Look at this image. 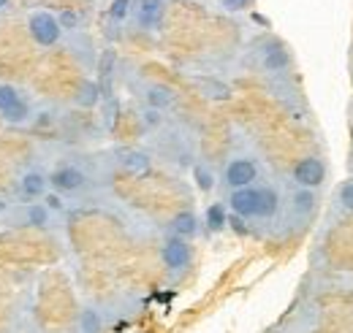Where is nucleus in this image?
I'll use <instances>...</instances> for the list:
<instances>
[{"mask_svg":"<svg viewBox=\"0 0 353 333\" xmlns=\"http://www.w3.org/2000/svg\"><path fill=\"white\" fill-rule=\"evenodd\" d=\"M131 11H133L131 0H112V6H109V17L114 22H125L131 17Z\"/></svg>","mask_w":353,"mask_h":333,"instance_id":"412c9836","label":"nucleus"},{"mask_svg":"<svg viewBox=\"0 0 353 333\" xmlns=\"http://www.w3.org/2000/svg\"><path fill=\"white\" fill-rule=\"evenodd\" d=\"M199 230H201V222H199V217H196L193 211H176L174 217L169 219V233H172L174 239L190 241V239L199 236Z\"/></svg>","mask_w":353,"mask_h":333,"instance_id":"9b49d317","label":"nucleus"},{"mask_svg":"<svg viewBox=\"0 0 353 333\" xmlns=\"http://www.w3.org/2000/svg\"><path fill=\"white\" fill-rule=\"evenodd\" d=\"M120 166L125 168L128 173L141 176V173H147V171H150L152 160H150V155H147V152H141V149H125V152H120Z\"/></svg>","mask_w":353,"mask_h":333,"instance_id":"2eb2a0df","label":"nucleus"},{"mask_svg":"<svg viewBox=\"0 0 353 333\" xmlns=\"http://www.w3.org/2000/svg\"><path fill=\"white\" fill-rule=\"evenodd\" d=\"M44 206L49 208V211H54V214H60L63 211V198L60 195H44Z\"/></svg>","mask_w":353,"mask_h":333,"instance_id":"a878e982","label":"nucleus"},{"mask_svg":"<svg viewBox=\"0 0 353 333\" xmlns=\"http://www.w3.org/2000/svg\"><path fill=\"white\" fill-rule=\"evenodd\" d=\"M193 179H196V184H199V190L201 193H210L212 187H215V173L210 171L207 166H193Z\"/></svg>","mask_w":353,"mask_h":333,"instance_id":"6ab92c4d","label":"nucleus"},{"mask_svg":"<svg viewBox=\"0 0 353 333\" xmlns=\"http://www.w3.org/2000/svg\"><path fill=\"white\" fill-rule=\"evenodd\" d=\"M228 211L239 219H259V204H261V184L239 187L228 193Z\"/></svg>","mask_w":353,"mask_h":333,"instance_id":"7ed1b4c3","label":"nucleus"},{"mask_svg":"<svg viewBox=\"0 0 353 333\" xmlns=\"http://www.w3.org/2000/svg\"><path fill=\"white\" fill-rule=\"evenodd\" d=\"M22 98V92L14 87V84H0V111L8 109L11 103H17Z\"/></svg>","mask_w":353,"mask_h":333,"instance_id":"5701e85b","label":"nucleus"},{"mask_svg":"<svg viewBox=\"0 0 353 333\" xmlns=\"http://www.w3.org/2000/svg\"><path fill=\"white\" fill-rule=\"evenodd\" d=\"M261 176V166L253 155H236L223 166V184L228 190H239V187H250L256 184Z\"/></svg>","mask_w":353,"mask_h":333,"instance_id":"f257e3e1","label":"nucleus"},{"mask_svg":"<svg viewBox=\"0 0 353 333\" xmlns=\"http://www.w3.org/2000/svg\"><path fill=\"white\" fill-rule=\"evenodd\" d=\"M161 122H163V114H161L158 109H150V106H147V109L141 111V125L144 127H158Z\"/></svg>","mask_w":353,"mask_h":333,"instance_id":"393cba45","label":"nucleus"},{"mask_svg":"<svg viewBox=\"0 0 353 333\" xmlns=\"http://www.w3.org/2000/svg\"><path fill=\"white\" fill-rule=\"evenodd\" d=\"M163 8H166L163 0H139L131 14L136 17V25L141 30H152V28H158V22L163 17Z\"/></svg>","mask_w":353,"mask_h":333,"instance_id":"9d476101","label":"nucleus"},{"mask_svg":"<svg viewBox=\"0 0 353 333\" xmlns=\"http://www.w3.org/2000/svg\"><path fill=\"white\" fill-rule=\"evenodd\" d=\"M22 225L36 228V230H46V228H52V211L44 204L30 201V204H25V208H22Z\"/></svg>","mask_w":353,"mask_h":333,"instance_id":"ddd939ff","label":"nucleus"},{"mask_svg":"<svg viewBox=\"0 0 353 333\" xmlns=\"http://www.w3.org/2000/svg\"><path fill=\"white\" fill-rule=\"evenodd\" d=\"M46 190H49V176H46L44 171H39V168L22 171V176H19V195H22L25 201H39V198H44Z\"/></svg>","mask_w":353,"mask_h":333,"instance_id":"0eeeda50","label":"nucleus"},{"mask_svg":"<svg viewBox=\"0 0 353 333\" xmlns=\"http://www.w3.org/2000/svg\"><path fill=\"white\" fill-rule=\"evenodd\" d=\"M161 263H163V268H166L169 274H182V271H188L190 263H193V247H190V241L169 236V239L163 241V247H161Z\"/></svg>","mask_w":353,"mask_h":333,"instance_id":"20e7f679","label":"nucleus"},{"mask_svg":"<svg viewBox=\"0 0 353 333\" xmlns=\"http://www.w3.org/2000/svg\"><path fill=\"white\" fill-rule=\"evenodd\" d=\"M291 179L296 182V187H305V190H318L323 182H326V163L315 155H307L302 160H296L291 168Z\"/></svg>","mask_w":353,"mask_h":333,"instance_id":"39448f33","label":"nucleus"},{"mask_svg":"<svg viewBox=\"0 0 353 333\" xmlns=\"http://www.w3.org/2000/svg\"><path fill=\"white\" fill-rule=\"evenodd\" d=\"M6 211H8V201H3V198H0V214H6Z\"/></svg>","mask_w":353,"mask_h":333,"instance_id":"cd10ccee","label":"nucleus"},{"mask_svg":"<svg viewBox=\"0 0 353 333\" xmlns=\"http://www.w3.org/2000/svg\"><path fill=\"white\" fill-rule=\"evenodd\" d=\"M228 225V211L223 204H212V206L207 208V228L210 230H223Z\"/></svg>","mask_w":353,"mask_h":333,"instance_id":"a211bd4d","label":"nucleus"},{"mask_svg":"<svg viewBox=\"0 0 353 333\" xmlns=\"http://www.w3.org/2000/svg\"><path fill=\"white\" fill-rule=\"evenodd\" d=\"M337 206L343 208L345 214H353V179L340 184V190H337Z\"/></svg>","mask_w":353,"mask_h":333,"instance_id":"aec40b11","label":"nucleus"},{"mask_svg":"<svg viewBox=\"0 0 353 333\" xmlns=\"http://www.w3.org/2000/svg\"><path fill=\"white\" fill-rule=\"evenodd\" d=\"M28 30H30V39L39 43L41 49H52V46H57L60 39H63V28H60L57 17L49 14V11H36V14H30Z\"/></svg>","mask_w":353,"mask_h":333,"instance_id":"f03ea898","label":"nucleus"},{"mask_svg":"<svg viewBox=\"0 0 353 333\" xmlns=\"http://www.w3.org/2000/svg\"><path fill=\"white\" fill-rule=\"evenodd\" d=\"M0 120L6 125H25V122H30V103H28V98L22 95L17 103H11L8 109H3L0 111Z\"/></svg>","mask_w":353,"mask_h":333,"instance_id":"dca6fc26","label":"nucleus"},{"mask_svg":"<svg viewBox=\"0 0 353 333\" xmlns=\"http://www.w3.org/2000/svg\"><path fill=\"white\" fill-rule=\"evenodd\" d=\"M57 22H60L63 30H77V28L82 25V17H79L77 11H71V8H65V11L57 14Z\"/></svg>","mask_w":353,"mask_h":333,"instance_id":"b1692460","label":"nucleus"},{"mask_svg":"<svg viewBox=\"0 0 353 333\" xmlns=\"http://www.w3.org/2000/svg\"><path fill=\"white\" fill-rule=\"evenodd\" d=\"M77 103H79V106H95V103H98V84L82 82L79 95H77Z\"/></svg>","mask_w":353,"mask_h":333,"instance_id":"4be33fe9","label":"nucleus"},{"mask_svg":"<svg viewBox=\"0 0 353 333\" xmlns=\"http://www.w3.org/2000/svg\"><path fill=\"white\" fill-rule=\"evenodd\" d=\"M144 100H147V106H150V109L163 111V109L174 106L176 95H174V89H172V87H166V84H150V87L144 89Z\"/></svg>","mask_w":353,"mask_h":333,"instance_id":"4468645a","label":"nucleus"},{"mask_svg":"<svg viewBox=\"0 0 353 333\" xmlns=\"http://www.w3.org/2000/svg\"><path fill=\"white\" fill-rule=\"evenodd\" d=\"M315 208H318V195H315V190L296 187V190L291 193V198H288V211H291V217L307 222L310 217L315 214Z\"/></svg>","mask_w":353,"mask_h":333,"instance_id":"6e6552de","label":"nucleus"},{"mask_svg":"<svg viewBox=\"0 0 353 333\" xmlns=\"http://www.w3.org/2000/svg\"><path fill=\"white\" fill-rule=\"evenodd\" d=\"M8 6V0H0V8H6Z\"/></svg>","mask_w":353,"mask_h":333,"instance_id":"c85d7f7f","label":"nucleus"},{"mask_svg":"<svg viewBox=\"0 0 353 333\" xmlns=\"http://www.w3.org/2000/svg\"><path fill=\"white\" fill-rule=\"evenodd\" d=\"M288 65H291V54H288V49H285L280 41L266 43L264 52H261V68H264L266 74H283Z\"/></svg>","mask_w":353,"mask_h":333,"instance_id":"1a4fd4ad","label":"nucleus"},{"mask_svg":"<svg viewBox=\"0 0 353 333\" xmlns=\"http://www.w3.org/2000/svg\"><path fill=\"white\" fill-rule=\"evenodd\" d=\"M49 184L57 193H79L88 184V176H85L82 168L77 166H57L49 173Z\"/></svg>","mask_w":353,"mask_h":333,"instance_id":"423d86ee","label":"nucleus"},{"mask_svg":"<svg viewBox=\"0 0 353 333\" xmlns=\"http://www.w3.org/2000/svg\"><path fill=\"white\" fill-rule=\"evenodd\" d=\"M223 8H228V11H239V8H245L248 6V0H221Z\"/></svg>","mask_w":353,"mask_h":333,"instance_id":"bb28decb","label":"nucleus"},{"mask_svg":"<svg viewBox=\"0 0 353 333\" xmlns=\"http://www.w3.org/2000/svg\"><path fill=\"white\" fill-rule=\"evenodd\" d=\"M280 211V193L269 184H261V204H259V219H272Z\"/></svg>","mask_w":353,"mask_h":333,"instance_id":"f3484780","label":"nucleus"},{"mask_svg":"<svg viewBox=\"0 0 353 333\" xmlns=\"http://www.w3.org/2000/svg\"><path fill=\"white\" fill-rule=\"evenodd\" d=\"M74 331L77 333H103L106 331V317H103V312L98 309V306H82L79 312H77V323H74Z\"/></svg>","mask_w":353,"mask_h":333,"instance_id":"f8f14e48","label":"nucleus"}]
</instances>
